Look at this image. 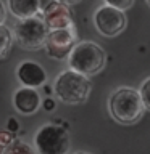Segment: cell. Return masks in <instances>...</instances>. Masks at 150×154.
<instances>
[{"mask_svg": "<svg viewBox=\"0 0 150 154\" xmlns=\"http://www.w3.org/2000/svg\"><path fill=\"white\" fill-rule=\"evenodd\" d=\"M108 111L116 122L129 125L135 124L144 116V103L140 100L139 90L131 87H119L108 98Z\"/></svg>", "mask_w": 150, "mask_h": 154, "instance_id": "obj_1", "label": "cell"}, {"mask_svg": "<svg viewBox=\"0 0 150 154\" xmlns=\"http://www.w3.org/2000/svg\"><path fill=\"white\" fill-rule=\"evenodd\" d=\"M90 80L84 74L66 69L60 72L53 84V93L57 95L58 101L65 104H82L86 103L90 95Z\"/></svg>", "mask_w": 150, "mask_h": 154, "instance_id": "obj_2", "label": "cell"}, {"mask_svg": "<svg viewBox=\"0 0 150 154\" xmlns=\"http://www.w3.org/2000/svg\"><path fill=\"white\" fill-rule=\"evenodd\" d=\"M66 60L70 69L90 77L105 67L106 55L103 48L94 42H76Z\"/></svg>", "mask_w": 150, "mask_h": 154, "instance_id": "obj_3", "label": "cell"}, {"mask_svg": "<svg viewBox=\"0 0 150 154\" xmlns=\"http://www.w3.org/2000/svg\"><path fill=\"white\" fill-rule=\"evenodd\" d=\"M70 148V133L60 125L45 124L34 135V149L37 154H68Z\"/></svg>", "mask_w": 150, "mask_h": 154, "instance_id": "obj_4", "label": "cell"}, {"mask_svg": "<svg viewBox=\"0 0 150 154\" xmlns=\"http://www.w3.org/2000/svg\"><path fill=\"white\" fill-rule=\"evenodd\" d=\"M13 38L18 42V45L24 50H39L44 48L48 27L44 23L41 16H31L18 19V23L13 27Z\"/></svg>", "mask_w": 150, "mask_h": 154, "instance_id": "obj_5", "label": "cell"}, {"mask_svg": "<svg viewBox=\"0 0 150 154\" xmlns=\"http://www.w3.org/2000/svg\"><path fill=\"white\" fill-rule=\"evenodd\" d=\"M95 29L103 37H115L121 34L126 27V14L118 8L110 5H102L94 13Z\"/></svg>", "mask_w": 150, "mask_h": 154, "instance_id": "obj_6", "label": "cell"}, {"mask_svg": "<svg viewBox=\"0 0 150 154\" xmlns=\"http://www.w3.org/2000/svg\"><path fill=\"white\" fill-rule=\"evenodd\" d=\"M76 31L74 27H66V29H53L48 31L44 48L47 55L53 60H66L73 47L76 45Z\"/></svg>", "mask_w": 150, "mask_h": 154, "instance_id": "obj_7", "label": "cell"}, {"mask_svg": "<svg viewBox=\"0 0 150 154\" xmlns=\"http://www.w3.org/2000/svg\"><path fill=\"white\" fill-rule=\"evenodd\" d=\"M16 77L23 87H31V88H39V87L47 84V72L45 69L36 61H23L16 67Z\"/></svg>", "mask_w": 150, "mask_h": 154, "instance_id": "obj_8", "label": "cell"}, {"mask_svg": "<svg viewBox=\"0 0 150 154\" xmlns=\"http://www.w3.org/2000/svg\"><path fill=\"white\" fill-rule=\"evenodd\" d=\"M13 106L19 114L31 116L36 114L42 106V98L39 95L37 88L31 87H19L13 95Z\"/></svg>", "mask_w": 150, "mask_h": 154, "instance_id": "obj_9", "label": "cell"}, {"mask_svg": "<svg viewBox=\"0 0 150 154\" xmlns=\"http://www.w3.org/2000/svg\"><path fill=\"white\" fill-rule=\"evenodd\" d=\"M44 14V23L47 24L48 31L53 29H66V27H74L71 18V11L68 10V5L61 2H55L52 7H48Z\"/></svg>", "mask_w": 150, "mask_h": 154, "instance_id": "obj_10", "label": "cell"}, {"mask_svg": "<svg viewBox=\"0 0 150 154\" xmlns=\"http://www.w3.org/2000/svg\"><path fill=\"white\" fill-rule=\"evenodd\" d=\"M8 11L18 19L39 14V0H7Z\"/></svg>", "mask_w": 150, "mask_h": 154, "instance_id": "obj_11", "label": "cell"}, {"mask_svg": "<svg viewBox=\"0 0 150 154\" xmlns=\"http://www.w3.org/2000/svg\"><path fill=\"white\" fill-rule=\"evenodd\" d=\"M13 32L5 26V24H0V60L8 56L10 50L13 47Z\"/></svg>", "mask_w": 150, "mask_h": 154, "instance_id": "obj_12", "label": "cell"}, {"mask_svg": "<svg viewBox=\"0 0 150 154\" xmlns=\"http://www.w3.org/2000/svg\"><path fill=\"white\" fill-rule=\"evenodd\" d=\"M3 154H37V151L34 149L32 144H29L26 141H19V140H16V141L10 143L7 148H5Z\"/></svg>", "mask_w": 150, "mask_h": 154, "instance_id": "obj_13", "label": "cell"}, {"mask_svg": "<svg viewBox=\"0 0 150 154\" xmlns=\"http://www.w3.org/2000/svg\"><path fill=\"white\" fill-rule=\"evenodd\" d=\"M139 95H140V100L144 103V108L147 111H150V77H147L142 82V85L139 88Z\"/></svg>", "mask_w": 150, "mask_h": 154, "instance_id": "obj_14", "label": "cell"}, {"mask_svg": "<svg viewBox=\"0 0 150 154\" xmlns=\"http://www.w3.org/2000/svg\"><path fill=\"white\" fill-rule=\"evenodd\" d=\"M105 5H110V7L113 8H118L121 11H126V10H129L132 7L134 0H103Z\"/></svg>", "mask_w": 150, "mask_h": 154, "instance_id": "obj_15", "label": "cell"}, {"mask_svg": "<svg viewBox=\"0 0 150 154\" xmlns=\"http://www.w3.org/2000/svg\"><path fill=\"white\" fill-rule=\"evenodd\" d=\"M58 0H39V13H44L48 7H52Z\"/></svg>", "mask_w": 150, "mask_h": 154, "instance_id": "obj_16", "label": "cell"}, {"mask_svg": "<svg viewBox=\"0 0 150 154\" xmlns=\"http://www.w3.org/2000/svg\"><path fill=\"white\" fill-rule=\"evenodd\" d=\"M5 21H7V8L0 2V24H5Z\"/></svg>", "mask_w": 150, "mask_h": 154, "instance_id": "obj_17", "label": "cell"}, {"mask_svg": "<svg viewBox=\"0 0 150 154\" xmlns=\"http://www.w3.org/2000/svg\"><path fill=\"white\" fill-rule=\"evenodd\" d=\"M18 128H19V124H18V120H15V119H10V120H8V130H11V132H16Z\"/></svg>", "mask_w": 150, "mask_h": 154, "instance_id": "obj_18", "label": "cell"}, {"mask_svg": "<svg viewBox=\"0 0 150 154\" xmlns=\"http://www.w3.org/2000/svg\"><path fill=\"white\" fill-rule=\"evenodd\" d=\"M44 108H45L47 111H52L53 108H55V101H53L52 98L45 100V101H44Z\"/></svg>", "mask_w": 150, "mask_h": 154, "instance_id": "obj_19", "label": "cell"}, {"mask_svg": "<svg viewBox=\"0 0 150 154\" xmlns=\"http://www.w3.org/2000/svg\"><path fill=\"white\" fill-rule=\"evenodd\" d=\"M58 2H61V3H65V5H74V3L79 2V0H58Z\"/></svg>", "mask_w": 150, "mask_h": 154, "instance_id": "obj_20", "label": "cell"}, {"mask_svg": "<svg viewBox=\"0 0 150 154\" xmlns=\"http://www.w3.org/2000/svg\"><path fill=\"white\" fill-rule=\"evenodd\" d=\"M74 154H90V152H86V151H77V152H74Z\"/></svg>", "mask_w": 150, "mask_h": 154, "instance_id": "obj_21", "label": "cell"}, {"mask_svg": "<svg viewBox=\"0 0 150 154\" xmlns=\"http://www.w3.org/2000/svg\"><path fill=\"white\" fill-rule=\"evenodd\" d=\"M147 3H148V5H150V0H147Z\"/></svg>", "mask_w": 150, "mask_h": 154, "instance_id": "obj_22", "label": "cell"}]
</instances>
